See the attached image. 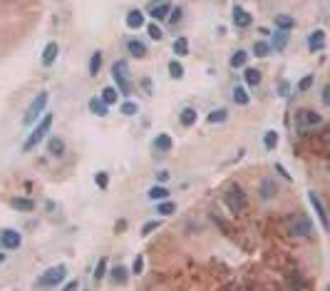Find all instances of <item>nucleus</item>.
I'll use <instances>...</instances> for the list:
<instances>
[{
    "label": "nucleus",
    "instance_id": "47",
    "mask_svg": "<svg viewBox=\"0 0 330 291\" xmlns=\"http://www.w3.org/2000/svg\"><path fill=\"white\" fill-rule=\"evenodd\" d=\"M141 87H144V92H147V95H152V92H154V85H152L149 80H144V82H141Z\"/></svg>",
    "mask_w": 330,
    "mask_h": 291
},
{
    "label": "nucleus",
    "instance_id": "38",
    "mask_svg": "<svg viewBox=\"0 0 330 291\" xmlns=\"http://www.w3.org/2000/svg\"><path fill=\"white\" fill-rule=\"evenodd\" d=\"M157 212L164 214V217H167V214H174V212H176V204H174V202H161V204L157 206Z\"/></svg>",
    "mask_w": 330,
    "mask_h": 291
},
{
    "label": "nucleus",
    "instance_id": "36",
    "mask_svg": "<svg viewBox=\"0 0 330 291\" xmlns=\"http://www.w3.org/2000/svg\"><path fill=\"white\" fill-rule=\"evenodd\" d=\"M119 110H122V115H127V117H132V115H137V110H139V107H137V102L127 100V102H122V107H119Z\"/></svg>",
    "mask_w": 330,
    "mask_h": 291
},
{
    "label": "nucleus",
    "instance_id": "15",
    "mask_svg": "<svg viewBox=\"0 0 330 291\" xmlns=\"http://www.w3.org/2000/svg\"><path fill=\"white\" fill-rule=\"evenodd\" d=\"M127 50H129V55L137 57V60L147 57V45H144L141 40H129V43H127Z\"/></svg>",
    "mask_w": 330,
    "mask_h": 291
},
{
    "label": "nucleus",
    "instance_id": "25",
    "mask_svg": "<svg viewBox=\"0 0 330 291\" xmlns=\"http://www.w3.org/2000/svg\"><path fill=\"white\" fill-rule=\"evenodd\" d=\"M234 102H236V105H241V107H246V105H249V102H251V97H249V92H246V87H234Z\"/></svg>",
    "mask_w": 330,
    "mask_h": 291
},
{
    "label": "nucleus",
    "instance_id": "21",
    "mask_svg": "<svg viewBox=\"0 0 330 291\" xmlns=\"http://www.w3.org/2000/svg\"><path fill=\"white\" fill-rule=\"evenodd\" d=\"M209 124H221V122H226L229 120V110H223V107H219V110H211L209 112Z\"/></svg>",
    "mask_w": 330,
    "mask_h": 291
},
{
    "label": "nucleus",
    "instance_id": "7",
    "mask_svg": "<svg viewBox=\"0 0 330 291\" xmlns=\"http://www.w3.org/2000/svg\"><path fill=\"white\" fill-rule=\"evenodd\" d=\"M308 202H311V206H313V212L318 214V219H320V226L323 229H328V214H325V206H323V202H320V197L315 194V192H311L308 194Z\"/></svg>",
    "mask_w": 330,
    "mask_h": 291
},
{
    "label": "nucleus",
    "instance_id": "6",
    "mask_svg": "<svg viewBox=\"0 0 330 291\" xmlns=\"http://www.w3.org/2000/svg\"><path fill=\"white\" fill-rule=\"evenodd\" d=\"M291 234H296V237H311L313 234L311 219H308L305 214H296L293 222H291Z\"/></svg>",
    "mask_w": 330,
    "mask_h": 291
},
{
    "label": "nucleus",
    "instance_id": "20",
    "mask_svg": "<svg viewBox=\"0 0 330 291\" xmlns=\"http://www.w3.org/2000/svg\"><path fill=\"white\" fill-rule=\"evenodd\" d=\"M47 150H50V154H55V157H63V154H65V142L60 139V137H50Z\"/></svg>",
    "mask_w": 330,
    "mask_h": 291
},
{
    "label": "nucleus",
    "instance_id": "17",
    "mask_svg": "<svg viewBox=\"0 0 330 291\" xmlns=\"http://www.w3.org/2000/svg\"><path fill=\"white\" fill-rule=\"evenodd\" d=\"M243 82L249 87H258L261 85V72L256 70V68H246V72H243Z\"/></svg>",
    "mask_w": 330,
    "mask_h": 291
},
{
    "label": "nucleus",
    "instance_id": "16",
    "mask_svg": "<svg viewBox=\"0 0 330 291\" xmlns=\"http://www.w3.org/2000/svg\"><path fill=\"white\" fill-rule=\"evenodd\" d=\"M57 50H60L57 43H47V45H45V52H43V65H45V68H50L52 62L57 60Z\"/></svg>",
    "mask_w": 330,
    "mask_h": 291
},
{
    "label": "nucleus",
    "instance_id": "41",
    "mask_svg": "<svg viewBox=\"0 0 330 291\" xmlns=\"http://www.w3.org/2000/svg\"><path fill=\"white\" fill-rule=\"evenodd\" d=\"M147 33L152 35V40H161V37H164V35H161V30L157 28V23H149V25H147Z\"/></svg>",
    "mask_w": 330,
    "mask_h": 291
},
{
    "label": "nucleus",
    "instance_id": "12",
    "mask_svg": "<svg viewBox=\"0 0 330 291\" xmlns=\"http://www.w3.org/2000/svg\"><path fill=\"white\" fill-rule=\"evenodd\" d=\"M258 194H261V199H273V197L278 194V184H276L271 177L263 179L261 187H258Z\"/></svg>",
    "mask_w": 330,
    "mask_h": 291
},
{
    "label": "nucleus",
    "instance_id": "44",
    "mask_svg": "<svg viewBox=\"0 0 330 291\" xmlns=\"http://www.w3.org/2000/svg\"><path fill=\"white\" fill-rule=\"evenodd\" d=\"M141 269H144V259L137 257V259H134V274H141Z\"/></svg>",
    "mask_w": 330,
    "mask_h": 291
},
{
    "label": "nucleus",
    "instance_id": "46",
    "mask_svg": "<svg viewBox=\"0 0 330 291\" xmlns=\"http://www.w3.org/2000/svg\"><path fill=\"white\" fill-rule=\"evenodd\" d=\"M157 182H159V184H167V182H169V172H159V174H157Z\"/></svg>",
    "mask_w": 330,
    "mask_h": 291
},
{
    "label": "nucleus",
    "instance_id": "37",
    "mask_svg": "<svg viewBox=\"0 0 330 291\" xmlns=\"http://www.w3.org/2000/svg\"><path fill=\"white\" fill-rule=\"evenodd\" d=\"M102 68V52H94L92 60H90V75H97Z\"/></svg>",
    "mask_w": 330,
    "mask_h": 291
},
{
    "label": "nucleus",
    "instance_id": "8",
    "mask_svg": "<svg viewBox=\"0 0 330 291\" xmlns=\"http://www.w3.org/2000/svg\"><path fill=\"white\" fill-rule=\"evenodd\" d=\"M20 232L15 229H5V232H0V244H3V249H17L20 246Z\"/></svg>",
    "mask_w": 330,
    "mask_h": 291
},
{
    "label": "nucleus",
    "instance_id": "49",
    "mask_svg": "<svg viewBox=\"0 0 330 291\" xmlns=\"http://www.w3.org/2000/svg\"><path fill=\"white\" fill-rule=\"evenodd\" d=\"M276 172H278V174H283L285 179H291V174H288V172L283 170V164H276Z\"/></svg>",
    "mask_w": 330,
    "mask_h": 291
},
{
    "label": "nucleus",
    "instance_id": "45",
    "mask_svg": "<svg viewBox=\"0 0 330 291\" xmlns=\"http://www.w3.org/2000/svg\"><path fill=\"white\" fill-rule=\"evenodd\" d=\"M288 90H291V85H288V82L283 80V82H281V85H278V92H281V95L285 97V95H288Z\"/></svg>",
    "mask_w": 330,
    "mask_h": 291
},
{
    "label": "nucleus",
    "instance_id": "34",
    "mask_svg": "<svg viewBox=\"0 0 330 291\" xmlns=\"http://www.w3.org/2000/svg\"><path fill=\"white\" fill-rule=\"evenodd\" d=\"M169 75H172V80H181V77H184V68H181L179 60H172V62H169Z\"/></svg>",
    "mask_w": 330,
    "mask_h": 291
},
{
    "label": "nucleus",
    "instance_id": "24",
    "mask_svg": "<svg viewBox=\"0 0 330 291\" xmlns=\"http://www.w3.org/2000/svg\"><path fill=\"white\" fill-rule=\"evenodd\" d=\"M149 15H152V20H164L169 15V5L167 3H159V5H149Z\"/></svg>",
    "mask_w": 330,
    "mask_h": 291
},
{
    "label": "nucleus",
    "instance_id": "11",
    "mask_svg": "<svg viewBox=\"0 0 330 291\" xmlns=\"http://www.w3.org/2000/svg\"><path fill=\"white\" fill-rule=\"evenodd\" d=\"M298 122H300V127H315V124H320V115L313 110H300Z\"/></svg>",
    "mask_w": 330,
    "mask_h": 291
},
{
    "label": "nucleus",
    "instance_id": "14",
    "mask_svg": "<svg viewBox=\"0 0 330 291\" xmlns=\"http://www.w3.org/2000/svg\"><path fill=\"white\" fill-rule=\"evenodd\" d=\"M172 144H174V139H172V135H167V132H161V135L154 137V150H157V152H169Z\"/></svg>",
    "mask_w": 330,
    "mask_h": 291
},
{
    "label": "nucleus",
    "instance_id": "9",
    "mask_svg": "<svg viewBox=\"0 0 330 291\" xmlns=\"http://www.w3.org/2000/svg\"><path fill=\"white\" fill-rule=\"evenodd\" d=\"M251 23H253L251 13L243 10L241 5H234V25H236V28H249Z\"/></svg>",
    "mask_w": 330,
    "mask_h": 291
},
{
    "label": "nucleus",
    "instance_id": "30",
    "mask_svg": "<svg viewBox=\"0 0 330 291\" xmlns=\"http://www.w3.org/2000/svg\"><path fill=\"white\" fill-rule=\"evenodd\" d=\"M90 110H92L94 115H99V117L107 115V105L102 102V97H92V100H90Z\"/></svg>",
    "mask_w": 330,
    "mask_h": 291
},
{
    "label": "nucleus",
    "instance_id": "43",
    "mask_svg": "<svg viewBox=\"0 0 330 291\" xmlns=\"http://www.w3.org/2000/svg\"><path fill=\"white\" fill-rule=\"evenodd\" d=\"M179 20H181V8H174L172 15H169V23L174 25V23H179Z\"/></svg>",
    "mask_w": 330,
    "mask_h": 291
},
{
    "label": "nucleus",
    "instance_id": "23",
    "mask_svg": "<svg viewBox=\"0 0 330 291\" xmlns=\"http://www.w3.org/2000/svg\"><path fill=\"white\" fill-rule=\"evenodd\" d=\"M179 122L184 124V127H191V124L196 122V110H194V107H184V110H181Z\"/></svg>",
    "mask_w": 330,
    "mask_h": 291
},
{
    "label": "nucleus",
    "instance_id": "27",
    "mask_svg": "<svg viewBox=\"0 0 330 291\" xmlns=\"http://www.w3.org/2000/svg\"><path fill=\"white\" fill-rule=\"evenodd\" d=\"M273 50H271V43H266V40H258V43H253V55L256 57H268Z\"/></svg>",
    "mask_w": 330,
    "mask_h": 291
},
{
    "label": "nucleus",
    "instance_id": "31",
    "mask_svg": "<svg viewBox=\"0 0 330 291\" xmlns=\"http://www.w3.org/2000/svg\"><path fill=\"white\" fill-rule=\"evenodd\" d=\"M276 25H278L281 30H293V28H296V20H293L291 15H276Z\"/></svg>",
    "mask_w": 330,
    "mask_h": 291
},
{
    "label": "nucleus",
    "instance_id": "26",
    "mask_svg": "<svg viewBox=\"0 0 330 291\" xmlns=\"http://www.w3.org/2000/svg\"><path fill=\"white\" fill-rule=\"evenodd\" d=\"M117 100H119V90L117 87H105V90H102V102H105L107 107L114 105Z\"/></svg>",
    "mask_w": 330,
    "mask_h": 291
},
{
    "label": "nucleus",
    "instance_id": "5",
    "mask_svg": "<svg viewBox=\"0 0 330 291\" xmlns=\"http://www.w3.org/2000/svg\"><path fill=\"white\" fill-rule=\"evenodd\" d=\"M45 107H47V92H40V95L32 100V105L28 107V115L23 117V124H28V127H30V124H32L40 115H43Z\"/></svg>",
    "mask_w": 330,
    "mask_h": 291
},
{
    "label": "nucleus",
    "instance_id": "51",
    "mask_svg": "<svg viewBox=\"0 0 330 291\" xmlns=\"http://www.w3.org/2000/svg\"><path fill=\"white\" fill-rule=\"evenodd\" d=\"M3 261H5V254H3V252H0V264H3Z\"/></svg>",
    "mask_w": 330,
    "mask_h": 291
},
{
    "label": "nucleus",
    "instance_id": "3",
    "mask_svg": "<svg viewBox=\"0 0 330 291\" xmlns=\"http://www.w3.org/2000/svg\"><path fill=\"white\" fill-rule=\"evenodd\" d=\"M243 204H246V194H243V189L238 184H231L229 189H226V206L234 212V214H238L241 209H243Z\"/></svg>",
    "mask_w": 330,
    "mask_h": 291
},
{
    "label": "nucleus",
    "instance_id": "28",
    "mask_svg": "<svg viewBox=\"0 0 330 291\" xmlns=\"http://www.w3.org/2000/svg\"><path fill=\"white\" fill-rule=\"evenodd\" d=\"M169 197V192H167V187L164 184H157V187H152L149 189V199L152 202H161V199H167Z\"/></svg>",
    "mask_w": 330,
    "mask_h": 291
},
{
    "label": "nucleus",
    "instance_id": "10",
    "mask_svg": "<svg viewBox=\"0 0 330 291\" xmlns=\"http://www.w3.org/2000/svg\"><path fill=\"white\" fill-rule=\"evenodd\" d=\"M288 37H291V30H276L273 35H271V50H276V52H281L283 48H285V43H288Z\"/></svg>",
    "mask_w": 330,
    "mask_h": 291
},
{
    "label": "nucleus",
    "instance_id": "22",
    "mask_svg": "<svg viewBox=\"0 0 330 291\" xmlns=\"http://www.w3.org/2000/svg\"><path fill=\"white\" fill-rule=\"evenodd\" d=\"M127 25H129L132 30L141 28V25H144V13H141V10H132V13L127 15Z\"/></svg>",
    "mask_w": 330,
    "mask_h": 291
},
{
    "label": "nucleus",
    "instance_id": "1",
    "mask_svg": "<svg viewBox=\"0 0 330 291\" xmlns=\"http://www.w3.org/2000/svg\"><path fill=\"white\" fill-rule=\"evenodd\" d=\"M112 75L117 80V87H119V95H132V80H129V68L125 60H119L112 65Z\"/></svg>",
    "mask_w": 330,
    "mask_h": 291
},
{
    "label": "nucleus",
    "instance_id": "4",
    "mask_svg": "<svg viewBox=\"0 0 330 291\" xmlns=\"http://www.w3.org/2000/svg\"><path fill=\"white\" fill-rule=\"evenodd\" d=\"M65 274H67V269L63 266V264H57V266H52V269H47L45 274H40V279H37V284L40 286H57V284H63V279H65Z\"/></svg>",
    "mask_w": 330,
    "mask_h": 291
},
{
    "label": "nucleus",
    "instance_id": "29",
    "mask_svg": "<svg viewBox=\"0 0 330 291\" xmlns=\"http://www.w3.org/2000/svg\"><path fill=\"white\" fill-rule=\"evenodd\" d=\"M174 55H179V57L189 55V40L187 37H176L174 40Z\"/></svg>",
    "mask_w": 330,
    "mask_h": 291
},
{
    "label": "nucleus",
    "instance_id": "19",
    "mask_svg": "<svg viewBox=\"0 0 330 291\" xmlns=\"http://www.w3.org/2000/svg\"><path fill=\"white\" fill-rule=\"evenodd\" d=\"M10 204H13V209H17V212H32V199H25V197H13L10 199Z\"/></svg>",
    "mask_w": 330,
    "mask_h": 291
},
{
    "label": "nucleus",
    "instance_id": "42",
    "mask_svg": "<svg viewBox=\"0 0 330 291\" xmlns=\"http://www.w3.org/2000/svg\"><path fill=\"white\" fill-rule=\"evenodd\" d=\"M154 229H159V222H147L141 226V234H152Z\"/></svg>",
    "mask_w": 330,
    "mask_h": 291
},
{
    "label": "nucleus",
    "instance_id": "35",
    "mask_svg": "<svg viewBox=\"0 0 330 291\" xmlns=\"http://www.w3.org/2000/svg\"><path fill=\"white\" fill-rule=\"evenodd\" d=\"M105 276H107V259L102 257V259L97 261V269H94V279H97V281H102Z\"/></svg>",
    "mask_w": 330,
    "mask_h": 291
},
{
    "label": "nucleus",
    "instance_id": "48",
    "mask_svg": "<svg viewBox=\"0 0 330 291\" xmlns=\"http://www.w3.org/2000/svg\"><path fill=\"white\" fill-rule=\"evenodd\" d=\"M323 105H330V87L325 85V90H323Z\"/></svg>",
    "mask_w": 330,
    "mask_h": 291
},
{
    "label": "nucleus",
    "instance_id": "50",
    "mask_svg": "<svg viewBox=\"0 0 330 291\" xmlns=\"http://www.w3.org/2000/svg\"><path fill=\"white\" fill-rule=\"evenodd\" d=\"M157 3H167V0H149V5H157Z\"/></svg>",
    "mask_w": 330,
    "mask_h": 291
},
{
    "label": "nucleus",
    "instance_id": "39",
    "mask_svg": "<svg viewBox=\"0 0 330 291\" xmlns=\"http://www.w3.org/2000/svg\"><path fill=\"white\" fill-rule=\"evenodd\" d=\"M94 182H97V187H99V189H107V184H110V177H107V172H97V174H94Z\"/></svg>",
    "mask_w": 330,
    "mask_h": 291
},
{
    "label": "nucleus",
    "instance_id": "18",
    "mask_svg": "<svg viewBox=\"0 0 330 291\" xmlns=\"http://www.w3.org/2000/svg\"><path fill=\"white\" fill-rule=\"evenodd\" d=\"M246 62H249V52H246V50H236L231 55V60H229V65L234 70H238V68H246Z\"/></svg>",
    "mask_w": 330,
    "mask_h": 291
},
{
    "label": "nucleus",
    "instance_id": "13",
    "mask_svg": "<svg viewBox=\"0 0 330 291\" xmlns=\"http://www.w3.org/2000/svg\"><path fill=\"white\" fill-rule=\"evenodd\" d=\"M325 48V33L323 30H313L311 37H308V50L311 52H320Z\"/></svg>",
    "mask_w": 330,
    "mask_h": 291
},
{
    "label": "nucleus",
    "instance_id": "32",
    "mask_svg": "<svg viewBox=\"0 0 330 291\" xmlns=\"http://www.w3.org/2000/svg\"><path fill=\"white\" fill-rule=\"evenodd\" d=\"M276 144H278V132L268 130V132L263 135V147H266V150H276Z\"/></svg>",
    "mask_w": 330,
    "mask_h": 291
},
{
    "label": "nucleus",
    "instance_id": "33",
    "mask_svg": "<svg viewBox=\"0 0 330 291\" xmlns=\"http://www.w3.org/2000/svg\"><path fill=\"white\" fill-rule=\"evenodd\" d=\"M112 279L117 281V284H127V279H129V272L125 266H114L112 269Z\"/></svg>",
    "mask_w": 330,
    "mask_h": 291
},
{
    "label": "nucleus",
    "instance_id": "40",
    "mask_svg": "<svg viewBox=\"0 0 330 291\" xmlns=\"http://www.w3.org/2000/svg\"><path fill=\"white\" fill-rule=\"evenodd\" d=\"M311 87H313V75H305V77L298 82V90H300V92H308Z\"/></svg>",
    "mask_w": 330,
    "mask_h": 291
},
{
    "label": "nucleus",
    "instance_id": "2",
    "mask_svg": "<svg viewBox=\"0 0 330 291\" xmlns=\"http://www.w3.org/2000/svg\"><path fill=\"white\" fill-rule=\"evenodd\" d=\"M50 127H52V115H45V117H43V122H40L37 127L32 130V135H30V137L25 139L23 150H25V152H30L32 147H37V144L43 142V137H45V135L50 132Z\"/></svg>",
    "mask_w": 330,
    "mask_h": 291
}]
</instances>
